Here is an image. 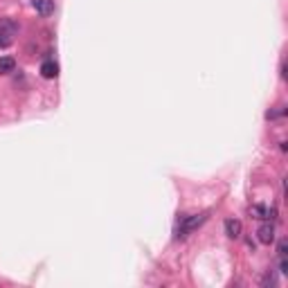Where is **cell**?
Listing matches in <instances>:
<instances>
[{"mask_svg":"<svg viewBox=\"0 0 288 288\" xmlns=\"http://www.w3.org/2000/svg\"><path fill=\"white\" fill-rule=\"evenodd\" d=\"M207 218V214H192V216H182L178 223V238H184L187 234H192L198 225H202Z\"/></svg>","mask_w":288,"mask_h":288,"instance_id":"cell-1","label":"cell"},{"mask_svg":"<svg viewBox=\"0 0 288 288\" xmlns=\"http://www.w3.org/2000/svg\"><path fill=\"white\" fill-rule=\"evenodd\" d=\"M256 238H259L264 246H270V243L274 241V223L272 220H264V223H261V228L256 230Z\"/></svg>","mask_w":288,"mask_h":288,"instance_id":"cell-2","label":"cell"},{"mask_svg":"<svg viewBox=\"0 0 288 288\" xmlns=\"http://www.w3.org/2000/svg\"><path fill=\"white\" fill-rule=\"evenodd\" d=\"M241 230H243L241 220H236V218L225 220V234H228L230 238H238V236H241Z\"/></svg>","mask_w":288,"mask_h":288,"instance_id":"cell-3","label":"cell"},{"mask_svg":"<svg viewBox=\"0 0 288 288\" xmlns=\"http://www.w3.org/2000/svg\"><path fill=\"white\" fill-rule=\"evenodd\" d=\"M252 212H254V216L259 220H272L274 214H277L274 207H266V205H254V207H252Z\"/></svg>","mask_w":288,"mask_h":288,"instance_id":"cell-4","label":"cell"},{"mask_svg":"<svg viewBox=\"0 0 288 288\" xmlns=\"http://www.w3.org/2000/svg\"><path fill=\"white\" fill-rule=\"evenodd\" d=\"M34 9L40 16H50L54 12V0H34Z\"/></svg>","mask_w":288,"mask_h":288,"instance_id":"cell-5","label":"cell"},{"mask_svg":"<svg viewBox=\"0 0 288 288\" xmlns=\"http://www.w3.org/2000/svg\"><path fill=\"white\" fill-rule=\"evenodd\" d=\"M40 74H43L45 79H54V76L58 74V66L54 61H43L40 63Z\"/></svg>","mask_w":288,"mask_h":288,"instance_id":"cell-6","label":"cell"},{"mask_svg":"<svg viewBox=\"0 0 288 288\" xmlns=\"http://www.w3.org/2000/svg\"><path fill=\"white\" fill-rule=\"evenodd\" d=\"M14 68H16V61L12 56L0 58V74H9V72H14Z\"/></svg>","mask_w":288,"mask_h":288,"instance_id":"cell-7","label":"cell"},{"mask_svg":"<svg viewBox=\"0 0 288 288\" xmlns=\"http://www.w3.org/2000/svg\"><path fill=\"white\" fill-rule=\"evenodd\" d=\"M272 284H274V274L268 272V274L264 277V282H261V286H272Z\"/></svg>","mask_w":288,"mask_h":288,"instance_id":"cell-8","label":"cell"},{"mask_svg":"<svg viewBox=\"0 0 288 288\" xmlns=\"http://www.w3.org/2000/svg\"><path fill=\"white\" fill-rule=\"evenodd\" d=\"M2 45H7V38H0V48H2Z\"/></svg>","mask_w":288,"mask_h":288,"instance_id":"cell-9","label":"cell"}]
</instances>
